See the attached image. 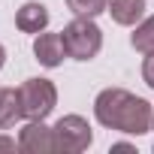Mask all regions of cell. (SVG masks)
I'll list each match as a JSON object with an SVG mask.
<instances>
[{
	"mask_svg": "<svg viewBox=\"0 0 154 154\" xmlns=\"http://www.w3.org/2000/svg\"><path fill=\"white\" fill-rule=\"evenodd\" d=\"M130 45H133L139 54H151V51H154V15H148V18H142V21L136 24V30H133V36H130Z\"/></svg>",
	"mask_w": 154,
	"mask_h": 154,
	"instance_id": "cell-10",
	"label": "cell"
},
{
	"mask_svg": "<svg viewBox=\"0 0 154 154\" xmlns=\"http://www.w3.org/2000/svg\"><path fill=\"white\" fill-rule=\"evenodd\" d=\"M18 97L27 121H45L57 106V88L51 79H27L18 88Z\"/></svg>",
	"mask_w": 154,
	"mask_h": 154,
	"instance_id": "cell-3",
	"label": "cell"
},
{
	"mask_svg": "<svg viewBox=\"0 0 154 154\" xmlns=\"http://www.w3.org/2000/svg\"><path fill=\"white\" fill-rule=\"evenodd\" d=\"M60 36H63L66 57H72V60H91L103 48V30L94 24V18H79L75 15V21H69L60 30Z\"/></svg>",
	"mask_w": 154,
	"mask_h": 154,
	"instance_id": "cell-2",
	"label": "cell"
},
{
	"mask_svg": "<svg viewBox=\"0 0 154 154\" xmlns=\"http://www.w3.org/2000/svg\"><path fill=\"white\" fill-rule=\"evenodd\" d=\"M15 27L21 33H42L48 27V9L42 3H36V0H30L15 12Z\"/></svg>",
	"mask_w": 154,
	"mask_h": 154,
	"instance_id": "cell-7",
	"label": "cell"
},
{
	"mask_svg": "<svg viewBox=\"0 0 154 154\" xmlns=\"http://www.w3.org/2000/svg\"><path fill=\"white\" fill-rule=\"evenodd\" d=\"M54 136H57V151H63V154H79V151L91 148V142H94L91 124L82 115H63L54 124Z\"/></svg>",
	"mask_w": 154,
	"mask_h": 154,
	"instance_id": "cell-4",
	"label": "cell"
},
{
	"mask_svg": "<svg viewBox=\"0 0 154 154\" xmlns=\"http://www.w3.org/2000/svg\"><path fill=\"white\" fill-rule=\"evenodd\" d=\"M145 0H109V15L115 24H124V27H133L136 21H142L145 15Z\"/></svg>",
	"mask_w": 154,
	"mask_h": 154,
	"instance_id": "cell-8",
	"label": "cell"
},
{
	"mask_svg": "<svg viewBox=\"0 0 154 154\" xmlns=\"http://www.w3.org/2000/svg\"><path fill=\"white\" fill-rule=\"evenodd\" d=\"M18 148V142L15 139H9V136H0V151H15Z\"/></svg>",
	"mask_w": 154,
	"mask_h": 154,
	"instance_id": "cell-13",
	"label": "cell"
},
{
	"mask_svg": "<svg viewBox=\"0 0 154 154\" xmlns=\"http://www.w3.org/2000/svg\"><path fill=\"white\" fill-rule=\"evenodd\" d=\"M112 151H133L127 142H118V145H112Z\"/></svg>",
	"mask_w": 154,
	"mask_h": 154,
	"instance_id": "cell-14",
	"label": "cell"
},
{
	"mask_svg": "<svg viewBox=\"0 0 154 154\" xmlns=\"http://www.w3.org/2000/svg\"><path fill=\"white\" fill-rule=\"evenodd\" d=\"M21 97L15 88H0V130H9L15 121H21Z\"/></svg>",
	"mask_w": 154,
	"mask_h": 154,
	"instance_id": "cell-9",
	"label": "cell"
},
{
	"mask_svg": "<svg viewBox=\"0 0 154 154\" xmlns=\"http://www.w3.org/2000/svg\"><path fill=\"white\" fill-rule=\"evenodd\" d=\"M18 148H21L24 154H51V151H57L54 127H45L42 121L24 124L21 133H18Z\"/></svg>",
	"mask_w": 154,
	"mask_h": 154,
	"instance_id": "cell-5",
	"label": "cell"
},
{
	"mask_svg": "<svg viewBox=\"0 0 154 154\" xmlns=\"http://www.w3.org/2000/svg\"><path fill=\"white\" fill-rule=\"evenodd\" d=\"M66 6L79 18H97L100 12L109 9V0H66Z\"/></svg>",
	"mask_w": 154,
	"mask_h": 154,
	"instance_id": "cell-11",
	"label": "cell"
},
{
	"mask_svg": "<svg viewBox=\"0 0 154 154\" xmlns=\"http://www.w3.org/2000/svg\"><path fill=\"white\" fill-rule=\"evenodd\" d=\"M33 54L42 66H60V60L66 57V48H63V36L60 33H39L33 39Z\"/></svg>",
	"mask_w": 154,
	"mask_h": 154,
	"instance_id": "cell-6",
	"label": "cell"
},
{
	"mask_svg": "<svg viewBox=\"0 0 154 154\" xmlns=\"http://www.w3.org/2000/svg\"><path fill=\"white\" fill-rule=\"evenodd\" d=\"M142 79L148 88H154V51L145 54V60H142Z\"/></svg>",
	"mask_w": 154,
	"mask_h": 154,
	"instance_id": "cell-12",
	"label": "cell"
},
{
	"mask_svg": "<svg viewBox=\"0 0 154 154\" xmlns=\"http://www.w3.org/2000/svg\"><path fill=\"white\" fill-rule=\"evenodd\" d=\"M3 60H6V48L0 45V69H3Z\"/></svg>",
	"mask_w": 154,
	"mask_h": 154,
	"instance_id": "cell-15",
	"label": "cell"
},
{
	"mask_svg": "<svg viewBox=\"0 0 154 154\" xmlns=\"http://www.w3.org/2000/svg\"><path fill=\"white\" fill-rule=\"evenodd\" d=\"M94 115L103 127L127 133V136H142L154 127V109L148 100L124 91V88H106L94 100Z\"/></svg>",
	"mask_w": 154,
	"mask_h": 154,
	"instance_id": "cell-1",
	"label": "cell"
}]
</instances>
